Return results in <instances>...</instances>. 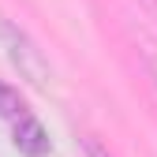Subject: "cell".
<instances>
[{"mask_svg":"<svg viewBox=\"0 0 157 157\" xmlns=\"http://www.w3.org/2000/svg\"><path fill=\"white\" fill-rule=\"evenodd\" d=\"M82 153H86V157H112L109 146L97 139V135H82Z\"/></svg>","mask_w":157,"mask_h":157,"instance_id":"obj_4","label":"cell"},{"mask_svg":"<svg viewBox=\"0 0 157 157\" xmlns=\"http://www.w3.org/2000/svg\"><path fill=\"white\" fill-rule=\"evenodd\" d=\"M15 146H19V153H26V157H45L49 153V135H45V127L37 124L30 112L15 120Z\"/></svg>","mask_w":157,"mask_h":157,"instance_id":"obj_2","label":"cell"},{"mask_svg":"<svg viewBox=\"0 0 157 157\" xmlns=\"http://www.w3.org/2000/svg\"><path fill=\"white\" fill-rule=\"evenodd\" d=\"M0 45H4L11 67L19 71V78H26L30 86H49L52 67L45 60V52L37 49V41H34L23 26H15L11 19H4V15H0Z\"/></svg>","mask_w":157,"mask_h":157,"instance_id":"obj_1","label":"cell"},{"mask_svg":"<svg viewBox=\"0 0 157 157\" xmlns=\"http://www.w3.org/2000/svg\"><path fill=\"white\" fill-rule=\"evenodd\" d=\"M0 116H4V120H19V116H26V105L19 101V94L4 82V78H0Z\"/></svg>","mask_w":157,"mask_h":157,"instance_id":"obj_3","label":"cell"},{"mask_svg":"<svg viewBox=\"0 0 157 157\" xmlns=\"http://www.w3.org/2000/svg\"><path fill=\"white\" fill-rule=\"evenodd\" d=\"M146 67H150V78H153V86H157V52L146 56Z\"/></svg>","mask_w":157,"mask_h":157,"instance_id":"obj_5","label":"cell"}]
</instances>
